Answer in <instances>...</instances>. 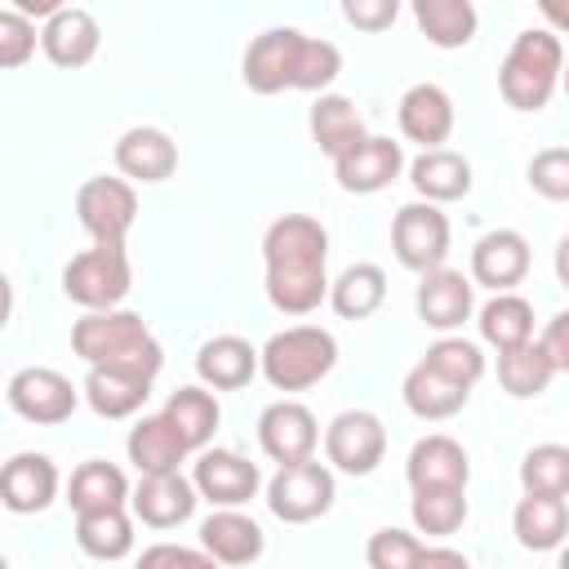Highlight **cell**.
<instances>
[{
  "label": "cell",
  "mask_w": 569,
  "mask_h": 569,
  "mask_svg": "<svg viewBox=\"0 0 569 569\" xmlns=\"http://www.w3.org/2000/svg\"><path fill=\"white\" fill-rule=\"evenodd\" d=\"M129 498V480L120 467L93 458V462H80L71 485H67V502L76 507V516H93V511H120Z\"/></svg>",
  "instance_id": "25"
},
{
  "label": "cell",
  "mask_w": 569,
  "mask_h": 569,
  "mask_svg": "<svg viewBox=\"0 0 569 569\" xmlns=\"http://www.w3.org/2000/svg\"><path fill=\"white\" fill-rule=\"evenodd\" d=\"M422 551L427 547L413 533H405V529H378L369 538V547H365V560H369V569H418Z\"/></svg>",
  "instance_id": "41"
},
{
  "label": "cell",
  "mask_w": 569,
  "mask_h": 569,
  "mask_svg": "<svg viewBox=\"0 0 569 569\" xmlns=\"http://www.w3.org/2000/svg\"><path fill=\"white\" fill-rule=\"evenodd\" d=\"M400 164H405L400 142L369 133L360 147H351L342 160H333V173H338V187H342V191L373 196V191H382V187L400 173Z\"/></svg>",
  "instance_id": "14"
},
{
  "label": "cell",
  "mask_w": 569,
  "mask_h": 569,
  "mask_svg": "<svg viewBox=\"0 0 569 569\" xmlns=\"http://www.w3.org/2000/svg\"><path fill=\"white\" fill-rule=\"evenodd\" d=\"M164 418H169V427L187 440V449H200V445H209V436L218 431L222 409H218V400H213L209 391H200V387H178V391L169 396V405H164Z\"/></svg>",
  "instance_id": "36"
},
{
  "label": "cell",
  "mask_w": 569,
  "mask_h": 569,
  "mask_svg": "<svg viewBox=\"0 0 569 569\" xmlns=\"http://www.w3.org/2000/svg\"><path fill=\"white\" fill-rule=\"evenodd\" d=\"M9 405L31 422H62L76 409V387L58 369H18L9 378Z\"/></svg>",
  "instance_id": "13"
},
{
  "label": "cell",
  "mask_w": 569,
  "mask_h": 569,
  "mask_svg": "<svg viewBox=\"0 0 569 569\" xmlns=\"http://www.w3.org/2000/svg\"><path fill=\"white\" fill-rule=\"evenodd\" d=\"M258 365H262V351H253L244 338H231V333L209 338V342L200 347V356H196L200 382H209V387H218V391L244 387V382L258 373Z\"/></svg>",
  "instance_id": "23"
},
{
  "label": "cell",
  "mask_w": 569,
  "mask_h": 569,
  "mask_svg": "<svg viewBox=\"0 0 569 569\" xmlns=\"http://www.w3.org/2000/svg\"><path fill=\"white\" fill-rule=\"evenodd\" d=\"M338 365V342L320 325H293L262 347V373L276 391H307Z\"/></svg>",
  "instance_id": "5"
},
{
  "label": "cell",
  "mask_w": 569,
  "mask_h": 569,
  "mask_svg": "<svg viewBox=\"0 0 569 569\" xmlns=\"http://www.w3.org/2000/svg\"><path fill=\"white\" fill-rule=\"evenodd\" d=\"M36 49V27L18 9H0V67H22Z\"/></svg>",
  "instance_id": "43"
},
{
  "label": "cell",
  "mask_w": 569,
  "mask_h": 569,
  "mask_svg": "<svg viewBox=\"0 0 569 569\" xmlns=\"http://www.w3.org/2000/svg\"><path fill=\"white\" fill-rule=\"evenodd\" d=\"M267 253V298L284 316H307L320 307L329 293L325 280V258H329V236L316 218L307 213H284L267 227L262 240Z\"/></svg>",
  "instance_id": "1"
},
{
  "label": "cell",
  "mask_w": 569,
  "mask_h": 569,
  "mask_svg": "<svg viewBox=\"0 0 569 569\" xmlns=\"http://www.w3.org/2000/svg\"><path fill=\"white\" fill-rule=\"evenodd\" d=\"M396 13H400L396 0H347L342 4V18L360 31H382V27L396 22Z\"/></svg>",
  "instance_id": "45"
},
{
  "label": "cell",
  "mask_w": 569,
  "mask_h": 569,
  "mask_svg": "<svg viewBox=\"0 0 569 569\" xmlns=\"http://www.w3.org/2000/svg\"><path fill=\"white\" fill-rule=\"evenodd\" d=\"M76 213H80V227L93 236V244H124L138 218V196L120 178H89L76 191Z\"/></svg>",
  "instance_id": "8"
},
{
  "label": "cell",
  "mask_w": 569,
  "mask_h": 569,
  "mask_svg": "<svg viewBox=\"0 0 569 569\" xmlns=\"http://www.w3.org/2000/svg\"><path fill=\"white\" fill-rule=\"evenodd\" d=\"M551 378H556V365H551V356H547L542 342H525V347L498 356V382L516 400H529V396L547 391Z\"/></svg>",
  "instance_id": "34"
},
{
  "label": "cell",
  "mask_w": 569,
  "mask_h": 569,
  "mask_svg": "<svg viewBox=\"0 0 569 569\" xmlns=\"http://www.w3.org/2000/svg\"><path fill=\"white\" fill-rule=\"evenodd\" d=\"M520 485H525V493L565 498L569 493V449L565 445H533L520 462Z\"/></svg>",
  "instance_id": "39"
},
{
  "label": "cell",
  "mask_w": 569,
  "mask_h": 569,
  "mask_svg": "<svg viewBox=\"0 0 569 569\" xmlns=\"http://www.w3.org/2000/svg\"><path fill=\"white\" fill-rule=\"evenodd\" d=\"M116 164H120V173H129L138 182H164L178 169V147L164 129L138 124L116 142Z\"/></svg>",
  "instance_id": "21"
},
{
  "label": "cell",
  "mask_w": 569,
  "mask_h": 569,
  "mask_svg": "<svg viewBox=\"0 0 569 569\" xmlns=\"http://www.w3.org/2000/svg\"><path fill=\"white\" fill-rule=\"evenodd\" d=\"M409 516H413L418 533L449 538L467 520V489H422V493H413Z\"/></svg>",
  "instance_id": "38"
},
{
  "label": "cell",
  "mask_w": 569,
  "mask_h": 569,
  "mask_svg": "<svg viewBox=\"0 0 569 569\" xmlns=\"http://www.w3.org/2000/svg\"><path fill=\"white\" fill-rule=\"evenodd\" d=\"M147 396H151V382L116 373V369H89V378H84V400L102 418H129L142 409Z\"/></svg>",
  "instance_id": "35"
},
{
  "label": "cell",
  "mask_w": 569,
  "mask_h": 569,
  "mask_svg": "<svg viewBox=\"0 0 569 569\" xmlns=\"http://www.w3.org/2000/svg\"><path fill=\"white\" fill-rule=\"evenodd\" d=\"M58 493V467L44 453H18L4 462L0 471V498L9 511L27 516V511H44Z\"/></svg>",
  "instance_id": "18"
},
{
  "label": "cell",
  "mask_w": 569,
  "mask_h": 569,
  "mask_svg": "<svg viewBox=\"0 0 569 569\" xmlns=\"http://www.w3.org/2000/svg\"><path fill=\"white\" fill-rule=\"evenodd\" d=\"M556 569H569V547L560 551V565H556Z\"/></svg>",
  "instance_id": "50"
},
{
  "label": "cell",
  "mask_w": 569,
  "mask_h": 569,
  "mask_svg": "<svg viewBox=\"0 0 569 569\" xmlns=\"http://www.w3.org/2000/svg\"><path fill=\"white\" fill-rule=\"evenodd\" d=\"M382 298H387V276H382V267H373V262H356V267H347V271L329 284V302H333V311H338L342 320H365V316H373V311L382 307Z\"/></svg>",
  "instance_id": "32"
},
{
  "label": "cell",
  "mask_w": 569,
  "mask_h": 569,
  "mask_svg": "<svg viewBox=\"0 0 569 569\" xmlns=\"http://www.w3.org/2000/svg\"><path fill=\"white\" fill-rule=\"evenodd\" d=\"M258 440H262V453H267V458H276L280 467H289V462H307V458H311L320 431H316V418H311L307 405H298V400H276V405H267L262 418H258Z\"/></svg>",
  "instance_id": "11"
},
{
  "label": "cell",
  "mask_w": 569,
  "mask_h": 569,
  "mask_svg": "<svg viewBox=\"0 0 569 569\" xmlns=\"http://www.w3.org/2000/svg\"><path fill=\"white\" fill-rule=\"evenodd\" d=\"M427 365L436 369V373H445L449 382H458V387H476L480 382V373H485V356H480V347L476 342H467V338H440L431 351H427Z\"/></svg>",
  "instance_id": "40"
},
{
  "label": "cell",
  "mask_w": 569,
  "mask_h": 569,
  "mask_svg": "<svg viewBox=\"0 0 569 569\" xmlns=\"http://www.w3.org/2000/svg\"><path fill=\"white\" fill-rule=\"evenodd\" d=\"M560 80H565V93H569V67H565V76H560Z\"/></svg>",
  "instance_id": "51"
},
{
  "label": "cell",
  "mask_w": 569,
  "mask_h": 569,
  "mask_svg": "<svg viewBox=\"0 0 569 569\" xmlns=\"http://www.w3.org/2000/svg\"><path fill=\"white\" fill-rule=\"evenodd\" d=\"M187 440L169 427L164 413L156 418H142L133 431H129V462L142 471V476H160V471H178V462L187 458Z\"/></svg>",
  "instance_id": "27"
},
{
  "label": "cell",
  "mask_w": 569,
  "mask_h": 569,
  "mask_svg": "<svg viewBox=\"0 0 569 569\" xmlns=\"http://www.w3.org/2000/svg\"><path fill=\"white\" fill-rule=\"evenodd\" d=\"M133 569H218V560L209 551H191V547H178V542H156L138 556Z\"/></svg>",
  "instance_id": "44"
},
{
  "label": "cell",
  "mask_w": 569,
  "mask_h": 569,
  "mask_svg": "<svg viewBox=\"0 0 569 569\" xmlns=\"http://www.w3.org/2000/svg\"><path fill=\"white\" fill-rule=\"evenodd\" d=\"M542 347H547L556 373H569V311H556L551 316V325L542 333Z\"/></svg>",
  "instance_id": "46"
},
{
  "label": "cell",
  "mask_w": 569,
  "mask_h": 569,
  "mask_svg": "<svg viewBox=\"0 0 569 569\" xmlns=\"http://www.w3.org/2000/svg\"><path fill=\"white\" fill-rule=\"evenodd\" d=\"M556 276H560V284L569 289V236L556 244Z\"/></svg>",
  "instance_id": "49"
},
{
  "label": "cell",
  "mask_w": 569,
  "mask_h": 569,
  "mask_svg": "<svg viewBox=\"0 0 569 569\" xmlns=\"http://www.w3.org/2000/svg\"><path fill=\"white\" fill-rule=\"evenodd\" d=\"M538 9H542V18H547L556 31H569V0H542Z\"/></svg>",
  "instance_id": "48"
},
{
  "label": "cell",
  "mask_w": 569,
  "mask_h": 569,
  "mask_svg": "<svg viewBox=\"0 0 569 569\" xmlns=\"http://www.w3.org/2000/svg\"><path fill=\"white\" fill-rule=\"evenodd\" d=\"M267 507L284 525H307L333 507V471L325 462H289L267 485Z\"/></svg>",
  "instance_id": "7"
},
{
  "label": "cell",
  "mask_w": 569,
  "mask_h": 569,
  "mask_svg": "<svg viewBox=\"0 0 569 569\" xmlns=\"http://www.w3.org/2000/svg\"><path fill=\"white\" fill-rule=\"evenodd\" d=\"M311 138L325 156L342 160L351 147H360L369 133H365V120L360 111L351 107V98H338V93H325L316 107H311Z\"/></svg>",
  "instance_id": "29"
},
{
  "label": "cell",
  "mask_w": 569,
  "mask_h": 569,
  "mask_svg": "<svg viewBox=\"0 0 569 569\" xmlns=\"http://www.w3.org/2000/svg\"><path fill=\"white\" fill-rule=\"evenodd\" d=\"M76 542H80V551L93 556V560H120V556H129V547H133V525H129L124 507H120V511L76 516Z\"/></svg>",
  "instance_id": "37"
},
{
  "label": "cell",
  "mask_w": 569,
  "mask_h": 569,
  "mask_svg": "<svg viewBox=\"0 0 569 569\" xmlns=\"http://www.w3.org/2000/svg\"><path fill=\"white\" fill-rule=\"evenodd\" d=\"M338 71H342V53L329 40H311L293 27L262 31L244 53V84L253 93L325 89Z\"/></svg>",
  "instance_id": "2"
},
{
  "label": "cell",
  "mask_w": 569,
  "mask_h": 569,
  "mask_svg": "<svg viewBox=\"0 0 569 569\" xmlns=\"http://www.w3.org/2000/svg\"><path fill=\"white\" fill-rule=\"evenodd\" d=\"M71 347L89 369H116L129 378L151 382L164 365L160 342L133 311H89L71 329Z\"/></svg>",
  "instance_id": "3"
},
{
  "label": "cell",
  "mask_w": 569,
  "mask_h": 569,
  "mask_svg": "<svg viewBox=\"0 0 569 569\" xmlns=\"http://www.w3.org/2000/svg\"><path fill=\"white\" fill-rule=\"evenodd\" d=\"M565 76V49L556 40V31H542V27H529L516 36L502 71H498V89L507 98V107L516 111H542L556 93Z\"/></svg>",
  "instance_id": "4"
},
{
  "label": "cell",
  "mask_w": 569,
  "mask_h": 569,
  "mask_svg": "<svg viewBox=\"0 0 569 569\" xmlns=\"http://www.w3.org/2000/svg\"><path fill=\"white\" fill-rule=\"evenodd\" d=\"M511 525H516L520 547H529V551H551V547H560V542L569 538V507H565V498L525 493V498L516 502Z\"/></svg>",
  "instance_id": "28"
},
{
  "label": "cell",
  "mask_w": 569,
  "mask_h": 569,
  "mask_svg": "<svg viewBox=\"0 0 569 569\" xmlns=\"http://www.w3.org/2000/svg\"><path fill=\"white\" fill-rule=\"evenodd\" d=\"M529 271V240L520 231H489L476 240L471 249V276L476 284L507 293L511 284H520Z\"/></svg>",
  "instance_id": "16"
},
{
  "label": "cell",
  "mask_w": 569,
  "mask_h": 569,
  "mask_svg": "<svg viewBox=\"0 0 569 569\" xmlns=\"http://www.w3.org/2000/svg\"><path fill=\"white\" fill-rule=\"evenodd\" d=\"M529 187L547 200H569V147H547L529 160Z\"/></svg>",
  "instance_id": "42"
},
{
  "label": "cell",
  "mask_w": 569,
  "mask_h": 569,
  "mask_svg": "<svg viewBox=\"0 0 569 569\" xmlns=\"http://www.w3.org/2000/svg\"><path fill=\"white\" fill-rule=\"evenodd\" d=\"M409 182L418 196H427V204H440V200H462L471 191V164L458 156V151H422L413 164H409Z\"/></svg>",
  "instance_id": "26"
},
{
  "label": "cell",
  "mask_w": 569,
  "mask_h": 569,
  "mask_svg": "<svg viewBox=\"0 0 569 569\" xmlns=\"http://www.w3.org/2000/svg\"><path fill=\"white\" fill-rule=\"evenodd\" d=\"M133 516L151 529H173L196 511V485L182 480L178 471H160V476H142L133 489Z\"/></svg>",
  "instance_id": "17"
},
{
  "label": "cell",
  "mask_w": 569,
  "mask_h": 569,
  "mask_svg": "<svg viewBox=\"0 0 569 569\" xmlns=\"http://www.w3.org/2000/svg\"><path fill=\"white\" fill-rule=\"evenodd\" d=\"M467 387H458V382H449L445 373H436L427 360L422 365H413L409 369V378H405V405H409V413H418V418H427V422H440V418H453L462 405H467Z\"/></svg>",
  "instance_id": "30"
},
{
  "label": "cell",
  "mask_w": 569,
  "mask_h": 569,
  "mask_svg": "<svg viewBox=\"0 0 569 569\" xmlns=\"http://www.w3.org/2000/svg\"><path fill=\"white\" fill-rule=\"evenodd\" d=\"M98 40L102 36H98L93 13L89 9H76V4L58 9L44 22V31H40V44H44L49 62H58V67H84L98 53Z\"/></svg>",
  "instance_id": "20"
},
{
  "label": "cell",
  "mask_w": 569,
  "mask_h": 569,
  "mask_svg": "<svg viewBox=\"0 0 569 569\" xmlns=\"http://www.w3.org/2000/svg\"><path fill=\"white\" fill-rule=\"evenodd\" d=\"M191 485H196L200 498H209L218 507H240V502H249L258 493L262 476H258V467L249 458H240L231 449H204L196 458Z\"/></svg>",
  "instance_id": "12"
},
{
  "label": "cell",
  "mask_w": 569,
  "mask_h": 569,
  "mask_svg": "<svg viewBox=\"0 0 569 569\" xmlns=\"http://www.w3.org/2000/svg\"><path fill=\"white\" fill-rule=\"evenodd\" d=\"M413 302H418L422 325H431V329H458L471 316V280L462 271H449V267L427 271Z\"/></svg>",
  "instance_id": "22"
},
{
  "label": "cell",
  "mask_w": 569,
  "mask_h": 569,
  "mask_svg": "<svg viewBox=\"0 0 569 569\" xmlns=\"http://www.w3.org/2000/svg\"><path fill=\"white\" fill-rule=\"evenodd\" d=\"M400 133L409 142H422L427 151H440V142L453 133V102L440 84H413L400 98Z\"/></svg>",
  "instance_id": "19"
},
{
  "label": "cell",
  "mask_w": 569,
  "mask_h": 569,
  "mask_svg": "<svg viewBox=\"0 0 569 569\" xmlns=\"http://www.w3.org/2000/svg\"><path fill=\"white\" fill-rule=\"evenodd\" d=\"M325 453L347 476H369L387 453V431L369 409H342L325 431Z\"/></svg>",
  "instance_id": "10"
},
{
  "label": "cell",
  "mask_w": 569,
  "mask_h": 569,
  "mask_svg": "<svg viewBox=\"0 0 569 569\" xmlns=\"http://www.w3.org/2000/svg\"><path fill=\"white\" fill-rule=\"evenodd\" d=\"M200 542L218 565H253L262 556V529L240 511H213L200 525Z\"/></svg>",
  "instance_id": "24"
},
{
  "label": "cell",
  "mask_w": 569,
  "mask_h": 569,
  "mask_svg": "<svg viewBox=\"0 0 569 569\" xmlns=\"http://www.w3.org/2000/svg\"><path fill=\"white\" fill-rule=\"evenodd\" d=\"M391 244H396V258L409 267V271H440L445 267V253H449V218L418 200V204H405L391 222Z\"/></svg>",
  "instance_id": "9"
},
{
  "label": "cell",
  "mask_w": 569,
  "mask_h": 569,
  "mask_svg": "<svg viewBox=\"0 0 569 569\" xmlns=\"http://www.w3.org/2000/svg\"><path fill=\"white\" fill-rule=\"evenodd\" d=\"M413 18L436 49H462L476 36V9L467 0H418Z\"/></svg>",
  "instance_id": "33"
},
{
  "label": "cell",
  "mask_w": 569,
  "mask_h": 569,
  "mask_svg": "<svg viewBox=\"0 0 569 569\" xmlns=\"http://www.w3.org/2000/svg\"><path fill=\"white\" fill-rule=\"evenodd\" d=\"M405 476H409L413 493H422V489H467L471 462H467V453H462L458 440H449V436H422L409 449Z\"/></svg>",
  "instance_id": "15"
},
{
  "label": "cell",
  "mask_w": 569,
  "mask_h": 569,
  "mask_svg": "<svg viewBox=\"0 0 569 569\" xmlns=\"http://www.w3.org/2000/svg\"><path fill=\"white\" fill-rule=\"evenodd\" d=\"M129 284H133V267H129L124 244H93L89 253H76L62 271L67 298L89 311H116Z\"/></svg>",
  "instance_id": "6"
},
{
  "label": "cell",
  "mask_w": 569,
  "mask_h": 569,
  "mask_svg": "<svg viewBox=\"0 0 569 569\" xmlns=\"http://www.w3.org/2000/svg\"><path fill=\"white\" fill-rule=\"evenodd\" d=\"M418 569H471V565H467V556L453 551V547H427L422 560H418Z\"/></svg>",
  "instance_id": "47"
},
{
  "label": "cell",
  "mask_w": 569,
  "mask_h": 569,
  "mask_svg": "<svg viewBox=\"0 0 569 569\" xmlns=\"http://www.w3.org/2000/svg\"><path fill=\"white\" fill-rule=\"evenodd\" d=\"M476 325H480V338L489 347H498V356H502V351H516V347H525L533 338V307L525 298H516V293H498V298H489L480 307Z\"/></svg>",
  "instance_id": "31"
}]
</instances>
